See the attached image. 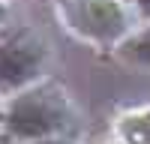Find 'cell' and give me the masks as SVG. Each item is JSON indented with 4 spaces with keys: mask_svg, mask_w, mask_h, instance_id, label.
<instances>
[{
    "mask_svg": "<svg viewBox=\"0 0 150 144\" xmlns=\"http://www.w3.org/2000/svg\"><path fill=\"white\" fill-rule=\"evenodd\" d=\"M72 123V105L66 93L54 84H33V87L9 96L3 129L15 141H39L63 135Z\"/></svg>",
    "mask_w": 150,
    "mask_h": 144,
    "instance_id": "1",
    "label": "cell"
},
{
    "mask_svg": "<svg viewBox=\"0 0 150 144\" xmlns=\"http://www.w3.org/2000/svg\"><path fill=\"white\" fill-rule=\"evenodd\" d=\"M48 63V45L27 24H6L0 30V90L21 93L39 84Z\"/></svg>",
    "mask_w": 150,
    "mask_h": 144,
    "instance_id": "2",
    "label": "cell"
},
{
    "mask_svg": "<svg viewBox=\"0 0 150 144\" xmlns=\"http://www.w3.org/2000/svg\"><path fill=\"white\" fill-rule=\"evenodd\" d=\"M63 15L75 33L105 45L123 39L132 24L126 0H66Z\"/></svg>",
    "mask_w": 150,
    "mask_h": 144,
    "instance_id": "3",
    "label": "cell"
},
{
    "mask_svg": "<svg viewBox=\"0 0 150 144\" xmlns=\"http://www.w3.org/2000/svg\"><path fill=\"white\" fill-rule=\"evenodd\" d=\"M120 57L135 63V66H150V27L126 36L120 42Z\"/></svg>",
    "mask_w": 150,
    "mask_h": 144,
    "instance_id": "4",
    "label": "cell"
},
{
    "mask_svg": "<svg viewBox=\"0 0 150 144\" xmlns=\"http://www.w3.org/2000/svg\"><path fill=\"white\" fill-rule=\"evenodd\" d=\"M126 3H129L135 12H138L141 18H147V21H150V0H126Z\"/></svg>",
    "mask_w": 150,
    "mask_h": 144,
    "instance_id": "5",
    "label": "cell"
},
{
    "mask_svg": "<svg viewBox=\"0 0 150 144\" xmlns=\"http://www.w3.org/2000/svg\"><path fill=\"white\" fill-rule=\"evenodd\" d=\"M30 144H75V141H69L66 135H54V138H39V141H30Z\"/></svg>",
    "mask_w": 150,
    "mask_h": 144,
    "instance_id": "6",
    "label": "cell"
},
{
    "mask_svg": "<svg viewBox=\"0 0 150 144\" xmlns=\"http://www.w3.org/2000/svg\"><path fill=\"white\" fill-rule=\"evenodd\" d=\"M6 15H9V9H6V3H0V30L6 27Z\"/></svg>",
    "mask_w": 150,
    "mask_h": 144,
    "instance_id": "7",
    "label": "cell"
},
{
    "mask_svg": "<svg viewBox=\"0 0 150 144\" xmlns=\"http://www.w3.org/2000/svg\"><path fill=\"white\" fill-rule=\"evenodd\" d=\"M0 144H15V138L6 135V132H0Z\"/></svg>",
    "mask_w": 150,
    "mask_h": 144,
    "instance_id": "8",
    "label": "cell"
},
{
    "mask_svg": "<svg viewBox=\"0 0 150 144\" xmlns=\"http://www.w3.org/2000/svg\"><path fill=\"white\" fill-rule=\"evenodd\" d=\"M3 120H6V105L0 102V126H3Z\"/></svg>",
    "mask_w": 150,
    "mask_h": 144,
    "instance_id": "9",
    "label": "cell"
},
{
    "mask_svg": "<svg viewBox=\"0 0 150 144\" xmlns=\"http://www.w3.org/2000/svg\"><path fill=\"white\" fill-rule=\"evenodd\" d=\"M0 3H3V0H0Z\"/></svg>",
    "mask_w": 150,
    "mask_h": 144,
    "instance_id": "10",
    "label": "cell"
}]
</instances>
